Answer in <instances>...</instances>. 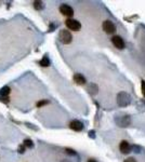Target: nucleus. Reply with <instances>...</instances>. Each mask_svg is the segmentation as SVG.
Returning a JSON list of instances; mask_svg holds the SVG:
<instances>
[{
    "instance_id": "8",
    "label": "nucleus",
    "mask_w": 145,
    "mask_h": 162,
    "mask_svg": "<svg viewBox=\"0 0 145 162\" xmlns=\"http://www.w3.org/2000/svg\"><path fill=\"white\" fill-rule=\"evenodd\" d=\"M69 128L73 131H75V132H80V131H82L85 126H83V123L81 121H79V120H73V121L69 122Z\"/></svg>"
},
{
    "instance_id": "16",
    "label": "nucleus",
    "mask_w": 145,
    "mask_h": 162,
    "mask_svg": "<svg viewBox=\"0 0 145 162\" xmlns=\"http://www.w3.org/2000/svg\"><path fill=\"white\" fill-rule=\"evenodd\" d=\"M47 104H49V101H48V100H42V101L38 102L36 106H37V107H42V106L47 105Z\"/></svg>"
},
{
    "instance_id": "2",
    "label": "nucleus",
    "mask_w": 145,
    "mask_h": 162,
    "mask_svg": "<svg viewBox=\"0 0 145 162\" xmlns=\"http://www.w3.org/2000/svg\"><path fill=\"white\" fill-rule=\"evenodd\" d=\"M58 39L63 45H69L73 41V36L69 30L67 29H61L58 32Z\"/></svg>"
},
{
    "instance_id": "5",
    "label": "nucleus",
    "mask_w": 145,
    "mask_h": 162,
    "mask_svg": "<svg viewBox=\"0 0 145 162\" xmlns=\"http://www.w3.org/2000/svg\"><path fill=\"white\" fill-rule=\"evenodd\" d=\"M102 28L106 34H114L116 32V25L113 23L112 21H104L102 24Z\"/></svg>"
},
{
    "instance_id": "23",
    "label": "nucleus",
    "mask_w": 145,
    "mask_h": 162,
    "mask_svg": "<svg viewBox=\"0 0 145 162\" xmlns=\"http://www.w3.org/2000/svg\"><path fill=\"white\" fill-rule=\"evenodd\" d=\"M94 134H96V132H94V131H90V132H89V137L94 138V137H96V135H94Z\"/></svg>"
},
{
    "instance_id": "15",
    "label": "nucleus",
    "mask_w": 145,
    "mask_h": 162,
    "mask_svg": "<svg viewBox=\"0 0 145 162\" xmlns=\"http://www.w3.org/2000/svg\"><path fill=\"white\" fill-rule=\"evenodd\" d=\"M24 146L25 147H27V148H34V143L32 139H29V138H26L24 139Z\"/></svg>"
},
{
    "instance_id": "20",
    "label": "nucleus",
    "mask_w": 145,
    "mask_h": 162,
    "mask_svg": "<svg viewBox=\"0 0 145 162\" xmlns=\"http://www.w3.org/2000/svg\"><path fill=\"white\" fill-rule=\"evenodd\" d=\"M141 91H142V95L145 97V81L143 80L141 83Z\"/></svg>"
},
{
    "instance_id": "1",
    "label": "nucleus",
    "mask_w": 145,
    "mask_h": 162,
    "mask_svg": "<svg viewBox=\"0 0 145 162\" xmlns=\"http://www.w3.org/2000/svg\"><path fill=\"white\" fill-rule=\"evenodd\" d=\"M117 104L120 107H127L131 104V96L127 92H119L117 94Z\"/></svg>"
},
{
    "instance_id": "10",
    "label": "nucleus",
    "mask_w": 145,
    "mask_h": 162,
    "mask_svg": "<svg viewBox=\"0 0 145 162\" xmlns=\"http://www.w3.org/2000/svg\"><path fill=\"white\" fill-rule=\"evenodd\" d=\"M73 78H74V81L78 85H83V84H86V82H87L86 78L83 77L81 73H75Z\"/></svg>"
},
{
    "instance_id": "13",
    "label": "nucleus",
    "mask_w": 145,
    "mask_h": 162,
    "mask_svg": "<svg viewBox=\"0 0 145 162\" xmlns=\"http://www.w3.org/2000/svg\"><path fill=\"white\" fill-rule=\"evenodd\" d=\"M34 8H35V10H37V11H40V10H43V9H45V4H43L42 1L37 0V1L34 2Z\"/></svg>"
},
{
    "instance_id": "11",
    "label": "nucleus",
    "mask_w": 145,
    "mask_h": 162,
    "mask_svg": "<svg viewBox=\"0 0 145 162\" xmlns=\"http://www.w3.org/2000/svg\"><path fill=\"white\" fill-rule=\"evenodd\" d=\"M88 92L90 94H92V95H94V94L98 93V91H99V88H98V85L96 84V83H90V84L88 85Z\"/></svg>"
},
{
    "instance_id": "9",
    "label": "nucleus",
    "mask_w": 145,
    "mask_h": 162,
    "mask_svg": "<svg viewBox=\"0 0 145 162\" xmlns=\"http://www.w3.org/2000/svg\"><path fill=\"white\" fill-rule=\"evenodd\" d=\"M117 124L119 126H128L131 123V119L129 116H124V117H118V119H116Z\"/></svg>"
},
{
    "instance_id": "17",
    "label": "nucleus",
    "mask_w": 145,
    "mask_h": 162,
    "mask_svg": "<svg viewBox=\"0 0 145 162\" xmlns=\"http://www.w3.org/2000/svg\"><path fill=\"white\" fill-rule=\"evenodd\" d=\"M25 148H26V147L24 146V144H23V145H20L19 146V148H17V152H19V154H24Z\"/></svg>"
},
{
    "instance_id": "22",
    "label": "nucleus",
    "mask_w": 145,
    "mask_h": 162,
    "mask_svg": "<svg viewBox=\"0 0 145 162\" xmlns=\"http://www.w3.org/2000/svg\"><path fill=\"white\" fill-rule=\"evenodd\" d=\"M124 162H137V160L134 158H127Z\"/></svg>"
},
{
    "instance_id": "4",
    "label": "nucleus",
    "mask_w": 145,
    "mask_h": 162,
    "mask_svg": "<svg viewBox=\"0 0 145 162\" xmlns=\"http://www.w3.org/2000/svg\"><path fill=\"white\" fill-rule=\"evenodd\" d=\"M60 13L65 16H68V19H71V16L74 15V9L71 8L69 4L63 3L60 5Z\"/></svg>"
},
{
    "instance_id": "7",
    "label": "nucleus",
    "mask_w": 145,
    "mask_h": 162,
    "mask_svg": "<svg viewBox=\"0 0 145 162\" xmlns=\"http://www.w3.org/2000/svg\"><path fill=\"white\" fill-rule=\"evenodd\" d=\"M131 149H132V146L129 144V142H127V141H121L120 144H119V150H120L121 154H129L131 151Z\"/></svg>"
},
{
    "instance_id": "24",
    "label": "nucleus",
    "mask_w": 145,
    "mask_h": 162,
    "mask_svg": "<svg viewBox=\"0 0 145 162\" xmlns=\"http://www.w3.org/2000/svg\"><path fill=\"white\" fill-rule=\"evenodd\" d=\"M88 162H96V160H93V159H90V160H89Z\"/></svg>"
},
{
    "instance_id": "3",
    "label": "nucleus",
    "mask_w": 145,
    "mask_h": 162,
    "mask_svg": "<svg viewBox=\"0 0 145 162\" xmlns=\"http://www.w3.org/2000/svg\"><path fill=\"white\" fill-rule=\"evenodd\" d=\"M65 25L69 30H74V32H78L81 28V24L80 22L75 19H67L65 21Z\"/></svg>"
},
{
    "instance_id": "21",
    "label": "nucleus",
    "mask_w": 145,
    "mask_h": 162,
    "mask_svg": "<svg viewBox=\"0 0 145 162\" xmlns=\"http://www.w3.org/2000/svg\"><path fill=\"white\" fill-rule=\"evenodd\" d=\"M56 28V25H54L53 23H50V27H49V32H53V29Z\"/></svg>"
},
{
    "instance_id": "18",
    "label": "nucleus",
    "mask_w": 145,
    "mask_h": 162,
    "mask_svg": "<svg viewBox=\"0 0 145 162\" xmlns=\"http://www.w3.org/2000/svg\"><path fill=\"white\" fill-rule=\"evenodd\" d=\"M0 101L3 102L4 104H8L9 102H10V98H9L8 96H1V95H0Z\"/></svg>"
},
{
    "instance_id": "12",
    "label": "nucleus",
    "mask_w": 145,
    "mask_h": 162,
    "mask_svg": "<svg viewBox=\"0 0 145 162\" xmlns=\"http://www.w3.org/2000/svg\"><path fill=\"white\" fill-rule=\"evenodd\" d=\"M10 92H11V89L9 88L8 85H4L0 90V95L1 96H8L9 94H10Z\"/></svg>"
},
{
    "instance_id": "14",
    "label": "nucleus",
    "mask_w": 145,
    "mask_h": 162,
    "mask_svg": "<svg viewBox=\"0 0 145 162\" xmlns=\"http://www.w3.org/2000/svg\"><path fill=\"white\" fill-rule=\"evenodd\" d=\"M39 65L42 66V67H48V66H50V60L48 58L47 55H45V56L42 57L41 61H39Z\"/></svg>"
},
{
    "instance_id": "25",
    "label": "nucleus",
    "mask_w": 145,
    "mask_h": 162,
    "mask_svg": "<svg viewBox=\"0 0 145 162\" xmlns=\"http://www.w3.org/2000/svg\"><path fill=\"white\" fill-rule=\"evenodd\" d=\"M62 162H69V161H68V160H63Z\"/></svg>"
},
{
    "instance_id": "6",
    "label": "nucleus",
    "mask_w": 145,
    "mask_h": 162,
    "mask_svg": "<svg viewBox=\"0 0 145 162\" xmlns=\"http://www.w3.org/2000/svg\"><path fill=\"white\" fill-rule=\"evenodd\" d=\"M112 43L115 48L119 49V50H122V49H124V47H126V43H124V39H122L120 36H117V35L112 38Z\"/></svg>"
},
{
    "instance_id": "19",
    "label": "nucleus",
    "mask_w": 145,
    "mask_h": 162,
    "mask_svg": "<svg viewBox=\"0 0 145 162\" xmlns=\"http://www.w3.org/2000/svg\"><path fill=\"white\" fill-rule=\"evenodd\" d=\"M65 151H66V154H71V156H75V154H76V151L71 149V148H65Z\"/></svg>"
}]
</instances>
